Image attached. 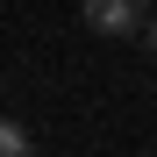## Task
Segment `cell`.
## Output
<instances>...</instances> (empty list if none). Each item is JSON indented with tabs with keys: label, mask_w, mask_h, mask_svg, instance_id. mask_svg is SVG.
<instances>
[{
	"label": "cell",
	"mask_w": 157,
	"mask_h": 157,
	"mask_svg": "<svg viewBox=\"0 0 157 157\" xmlns=\"http://www.w3.org/2000/svg\"><path fill=\"white\" fill-rule=\"evenodd\" d=\"M78 14H86V29L93 36H143V21H150V0H78Z\"/></svg>",
	"instance_id": "obj_1"
},
{
	"label": "cell",
	"mask_w": 157,
	"mask_h": 157,
	"mask_svg": "<svg viewBox=\"0 0 157 157\" xmlns=\"http://www.w3.org/2000/svg\"><path fill=\"white\" fill-rule=\"evenodd\" d=\"M143 50L157 57V7H150V21H143Z\"/></svg>",
	"instance_id": "obj_3"
},
{
	"label": "cell",
	"mask_w": 157,
	"mask_h": 157,
	"mask_svg": "<svg viewBox=\"0 0 157 157\" xmlns=\"http://www.w3.org/2000/svg\"><path fill=\"white\" fill-rule=\"evenodd\" d=\"M29 150H36V136H29L21 121H7V114H0V157H29Z\"/></svg>",
	"instance_id": "obj_2"
}]
</instances>
